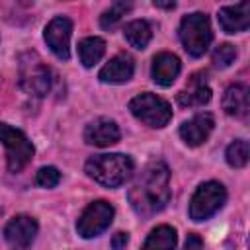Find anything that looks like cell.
<instances>
[{"label": "cell", "instance_id": "6da1fadb", "mask_svg": "<svg viewBox=\"0 0 250 250\" xmlns=\"http://www.w3.org/2000/svg\"><path fill=\"white\" fill-rule=\"evenodd\" d=\"M170 201V170L162 160L148 162L129 189V203L141 217L160 213Z\"/></svg>", "mask_w": 250, "mask_h": 250}, {"label": "cell", "instance_id": "7a4b0ae2", "mask_svg": "<svg viewBox=\"0 0 250 250\" xmlns=\"http://www.w3.org/2000/svg\"><path fill=\"white\" fill-rule=\"evenodd\" d=\"M84 168H86V174L94 182H98L105 188H119L131 178L135 164H133L131 156L113 152V154L92 156Z\"/></svg>", "mask_w": 250, "mask_h": 250}, {"label": "cell", "instance_id": "3957f363", "mask_svg": "<svg viewBox=\"0 0 250 250\" xmlns=\"http://www.w3.org/2000/svg\"><path fill=\"white\" fill-rule=\"evenodd\" d=\"M211 39L213 33L209 18L205 14L193 12L189 16H184V20L180 21V41L191 57H201L209 49Z\"/></svg>", "mask_w": 250, "mask_h": 250}, {"label": "cell", "instance_id": "277c9868", "mask_svg": "<svg viewBox=\"0 0 250 250\" xmlns=\"http://www.w3.org/2000/svg\"><path fill=\"white\" fill-rule=\"evenodd\" d=\"M0 143L6 146V162H8V170L10 172H20L23 170L29 160L33 158V145L31 141L25 137L23 131L8 125V123H0Z\"/></svg>", "mask_w": 250, "mask_h": 250}, {"label": "cell", "instance_id": "5b68a950", "mask_svg": "<svg viewBox=\"0 0 250 250\" xmlns=\"http://www.w3.org/2000/svg\"><path fill=\"white\" fill-rule=\"evenodd\" d=\"M129 109L131 113L143 121L148 127L160 129L164 125H168V121L172 119V107L166 100H162L160 96H154L150 92L139 94L129 102Z\"/></svg>", "mask_w": 250, "mask_h": 250}, {"label": "cell", "instance_id": "8992f818", "mask_svg": "<svg viewBox=\"0 0 250 250\" xmlns=\"http://www.w3.org/2000/svg\"><path fill=\"white\" fill-rule=\"evenodd\" d=\"M20 86L35 98H43L51 88V70L35 53H25L20 59Z\"/></svg>", "mask_w": 250, "mask_h": 250}, {"label": "cell", "instance_id": "52a82bcc", "mask_svg": "<svg viewBox=\"0 0 250 250\" xmlns=\"http://www.w3.org/2000/svg\"><path fill=\"white\" fill-rule=\"evenodd\" d=\"M225 201H227V191H225L223 184H219V182H205L191 195L189 217L193 221H205V219L213 217L223 207Z\"/></svg>", "mask_w": 250, "mask_h": 250}, {"label": "cell", "instance_id": "ba28073f", "mask_svg": "<svg viewBox=\"0 0 250 250\" xmlns=\"http://www.w3.org/2000/svg\"><path fill=\"white\" fill-rule=\"evenodd\" d=\"M113 213H115V211H113L111 203H107V201H104V199H98V201L90 203V205L82 211V215H80V219H78V223H76L78 234H80L82 238H94V236L102 234V232L111 225Z\"/></svg>", "mask_w": 250, "mask_h": 250}, {"label": "cell", "instance_id": "9c48e42d", "mask_svg": "<svg viewBox=\"0 0 250 250\" xmlns=\"http://www.w3.org/2000/svg\"><path fill=\"white\" fill-rule=\"evenodd\" d=\"M70 35H72V21L68 18L57 16L45 27V43L53 51V55L61 61H68L70 57Z\"/></svg>", "mask_w": 250, "mask_h": 250}, {"label": "cell", "instance_id": "30bf717a", "mask_svg": "<svg viewBox=\"0 0 250 250\" xmlns=\"http://www.w3.org/2000/svg\"><path fill=\"white\" fill-rule=\"evenodd\" d=\"M37 234V221L29 215H16L4 227V238L14 250H29Z\"/></svg>", "mask_w": 250, "mask_h": 250}, {"label": "cell", "instance_id": "8fae6325", "mask_svg": "<svg viewBox=\"0 0 250 250\" xmlns=\"http://www.w3.org/2000/svg\"><path fill=\"white\" fill-rule=\"evenodd\" d=\"M213 127H215L213 115L207 113V111H201V113H195L191 119H188L186 123L180 125V137L188 146H199L207 141Z\"/></svg>", "mask_w": 250, "mask_h": 250}, {"label": "cell", "instance_id": "7c38bea8", "mask_svg": "<svg viewBox=\"0 0 250 250\" xmlns=\"http://www.w3.org/2000/svg\"><path fill=\"white\" fill-rule=\"evenodd\" d=\"M119 137H121V133H119L117 123L113 119H107V117H98L90 125H86V129H84V141L88 145H94V146L115 145L119 141Z\"/></svg>", "mask_w": 250, "mask_h": 250}, {"label": "cell", "instance_id": "4fadbf2b", "mask_svg": "<svg viewBox=\"0 0 250 250\" xmlns=\"http://www.w3.org/2000/svg\"><path fill=\"white\" fill-rule=\"evenodd\" d=\"M135 72V61L131 55L127 53H119L113 59H109V62H105L98 74V78L105 84H123L127 80H131Z\"/></svg>", "mask_w": 250, "mask_h": 250}, {"label": "cell", "instance_id": "5bb4252c", "mask_svg": "<svg viewBox=\"0 0 250 250\" xmlns=\"http://www.w3.org/2000/svg\"><path fill=\"white\" fill-rule=\"evenodd\" d=\"M219 25L225 33H240L250 25V4L240 2L234 6H225L219 10Z\"/></svg>", "mask_w": 250, "mask_h": 250}, {"label": "cell", "instance_id": "9a60e30c", "mask_svg": "<svg viewBox=\"0 0 250 250\" xmlns=\"http://www.w3.org/2000/svg\"><path fill=\"white\" fill-rule=\"evenodd\" d=\"M180 59L172 53H158L152 59V66H150V76L158 86H172V82L178 78L180 74Z\"/></svg>", "mask_w": 250, "mask_h": 250}, {"label": "cell", "instance_id": "2e32d148", "mask_svg": "<svg viewBox=\"0 0 250 250\" xmlns=\"http://www.w3.org/2000/svg\"><path fill=\"white\" fill-rule=\"evenodd\" d=\"M211 100V88L205 82V72L193 74L189 86L178 94V104L184 107H201Z\"/></svg>", "mask_w": 250, "mask_h": 250}, {"label": "cell", "instance_id": "e0dca14e", "mask_svg": "<svg viewBox=\"0 0 250 250\" xmlns=\"http://www.w3.org/2000/svg\"><path fill=\"white\" fill-rule=\"evenodd\" d=\"M223 109L232 117L248 115V88L244 84H232L223 96Z\"/></svg>", "mask_w": 250, "mask_h": 250}, {"label": "cell", "instance_id": "ac0fdd59", "mask_svg": "<svg viewBox=\"0 0 250 250\" xmlns=\"http://www.w3.org/2000/svg\"><path fill=\"white\" fill-rule=\"evenodd\" d=\"M176 242H178L176 229L170 225H160L146 236L141 250H174Z\"/></svg>", "mask_w": 250, "mask_h": 250}, {"label": "cell", "instance_id": "d6986e66", "mask_svg": "<svg viewBox=\"0 0 250 250\" xmlns=\"http://www.w3.org/2000/svg\"><path fill=\"white\" fill-rule=\"evenodd\" d=\"M123 33H125V39L129 41V45L135 47V49H145L150 43V39H152V27L145 20H133V21H129L125 25Z\"/></svg>", "mask_w": 250, "mask_h": 250}, {"label": "cell", "instance_id": "ffe728a7", "mask_svg": "<svg viewBox=\"0 0 250 250\" xmlns=\"http://www.w3.org/2000/svg\"><path fill=\"white\" fill-rule=\"evenodd\" d=\"M105 53V41L102 37H86L78 43V57L84 66H94Z\"/></svg>", "mask_w": 250, "mask_h": 250}, {"label": "cell", "instance_id": "44dd1931", "mask_svg": "<svg viewBox=\"0 0 250 250\" xmlns=\"http://www.w3.org/2000/svg\"><path fill=\"white\" fill-rule=\"evenodd\" d=\"M225 158L227 162L232 166V168H244L248 164V158H250V145L248 141H234L227 146V152H225Z\"/></svg>", "mask_w": 250, "mask_h": 250}, {"label": "cell", "instance_id": "7402d4cb", "mask_svg": "<svg viewBox=\"0 0 250 250\" xmlns=\"http://www.w3.org/2000/svg\"><path fill=\"white\" fill-rule=\"evenodd\" d=\"M129 10H131V2H115V4H111V6L102 14L100 25H102L104 29H111Z\"/></svg>", "mask_w": 250, "mask_h": 250}, {"label": "cell", "instance_id": "603a6c76", "mask_svg": "<svg viewBox=\"0 0 250 250\" xmlns=\"http://www.w3.org/2000/svg\"><path fill=\"white\" fill-rule=\"evenodd\" d=\"M234 59H236V49H234V45H230V43H223V45H219V47L213 51V62H215V66H219V68L230 66V64L234 62Z\"/></svg>", "mask_w": 250, "mask_h": 250}, {"label": "cell", "instance_id": "cb8c5ba5", "mask_svg": "<svg viewBox=\"0 0 250 250\" xmlns=\"http://www.w3.org/2000/svg\"><path fill=\"white\" fill-rule=\"evenodd\" d=\"M35 182L41 188H55L61 182V172L55 166H43V168H39Z\"/></svg>", "mask_w": 250, "mask_h": 250}, {"label": "cell", "instance_id": "d4e9b609", "mask_svg": "<svg viewBox=\"0 0 250 250\" xmlns=\"http://www.w3.org/2000/svg\"><path fill=\"white\" fill-rule=\"evenodd\" d=\"M127 242H129V234L119 230V232H115L113 238H111V248H113V250H125Z\"/></svg>", "mask_w": 250, "mask_h": 250}, {"label": "cell", "instance_id": "484cf974", "mask_svg": "<svg viewBox=\"0 0 250 250\" xmlns=\"http://www.w3.org/2000/svg\"><path fill=\"white\" fill-rule=\"evenodd\" d=\"M184 250H203V242L197 234H188L186 238V244H184Z\"/></svg>", "mask_w": 250, "mask_h": 250}, {"label": "cell", "instance_id": "4316f807", "mask_svg": "<svg viewBox=\"0 0 250 250\" xmlns=\"http://www.w3.org/2000/svg\"><path fill=\"white\" fill-rule=\"evenodd\" d=\"M154 6L156 8H164V10H172V8H176V2H160V0H154Z\"/></svg>", "mask_w": 250, "mask_h": 250}]
</instances>
